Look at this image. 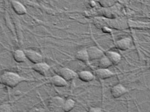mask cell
<instances>
[{
	"label": "cell",
	"mask_w": 150,
	"mask_h": 112,
	"mask_svg": "<svg viewBox=\"0 0 150 112\" xmlns=\"http://www.w3.org/2000/svg\"><path fill=\"white\" fill-rule=\"evenodd\" d=\"M30 80H31L27 79L26 77L21 76L18 73L10 70L4 71L0 76V82L3 85L11 88V89L18 87L20 83L24 82V81H28Z\"/></svg>",
	"instance_id": "1"
},
{
	"label": "cell",
	"mask_w": 150,
	"mask_h": 112,
	"mask_svg": "<svg viewBox=\"0 0 150 112\" xmlns=\"http://www.w3.org/2000/svg\"><path fill=\"white\" fill-rule=\"evenodd\" d=\"M103 22L115 30H126L129 28L128 20L125 18H114L113 19H103Z\"/></svg>",
	"instance_id": "2"
},
{
	"label": "cell",
	"mask_w": 150,
	"mask_h": 112,
	"mask_svg": "<svg viewBox=\"0 0 150 112\" xmlns=\"http://www.w3.org/2000/svg\"><path fill=\"white\" fill-rule=\"evenodd\" d=\"M130 89H127L121 83H117L112 86L110 89V94L114 99H119L123 96L124 95L129 92Z\"/></svg>",
	"instance_id": "3"
},
{
	"label": "cell",
	"mask_w": 150,
	"mask_h": 112,
	"mask_svg": "<svg viewBox=\"0 0 150 112\" xmlns=\"http://www.w3.org/2000/svg\"><path fill=\"white\" fill-rule=\"evenodd\" d=\"M24 51L25 53L27 60L33 64L44 62V58L42 54L37 51L31 49H24Z\"/></svg>",
	"instance_id": "4"
},
{
	"label": "cell",
	"mask_w": 150,
	"mask_h": 112,
	"mask_svg": "<svg viewBox=\"0 0 150 112\" xmlns=\"http://www.w3.org/2000/svg\"><path fill=\"white\" fill-rule=\"evenodd\" d=\"M94 74L96 77L102 80L112 78L117 76L119 73H115L110 70L108 68H98L94 70Z\"/></svg>",
	"instance_id": "5"
},
{
	"label": "cell",
	"mask_w": 150,
	"mask_h": 112,
	"mask_svg": "<svg viewBox=\"0 0 150 112\" xmlns=\"http://www.w3.org/2000/svg\"><path fill=\"white\" fill-rule=\"evenodd\" d=\"M58 74H59L60 76H62L65 80H66L67 82L73 81L78 77L77 72L67 67L60 68L59 70V73H58Z\"/></svg>",
	"instance_id": "6"
},
{
	"label": "cell",
	"mask_w": 150,
	"mask_h": 112,
	"mask_svg": "<svg viewBox=\"0 0 150 112\" xmlns=\"http://www.w3.org/2000/svg\"><path fill=\"white\" fill-rule=\"evenodd\" d=\"M133 40L131 37L127 36L118 39L115 42L114 44L117 48L121 51H127L132 47Z\"/></svg>",
	"instance_id": "7"
},
{
	"label": "cell",
	"mask_w": 150,
	"mask_h": 112,
	"mask_svg": "<svg viewBox=\"0 0 150 112\" xmlns=\"http://www.w3.org/2000/svg\"><path fill=\"white\" fill-rule=\"evenodd\" d=\"M87 50L90 62L94 60H98L101 57L105 55V52L103 51L100 47L96 46H91L89 47H87Z\"/></svg>",
	"instance_id": "8"
},
{
	"label": "cell",
	"mask_w": 150,
	"mask_h": 112,
	"mask_svg": "<svg viewBox=\"0 0 150 112\" xmlns=\"http://www.w3.org/2000/svg\"><path fill=\"white\" fill-rule=\"evenodd\" d=\"M11 5L12 10L17 15H25L28 13L26 6L18 0H11Z\"/></svg>",
	"instance_id": "9"
},
{
	"label": "cell",
	"mask_w": 150,
	"mask_h": 112,
	"mask_svg": "<svg viewBox=\"0 0 150 112\" xmlns=\"http://www.w3.org/2000/svg\"><path fill=\"white\" fill-rule=\"evenodd\" d=\"M32 68L34 71H35L36 73L39 74L40 75L44 76L50 71L51 66L46 62H42L35 64H33Z\"/></svg>",
	"instance_id": "10"
},
{
	"label": "cell",
	"mask_w": 150,
	"mask_h": 112,
	"mask_svg": "<svg viewBox=\"0 0 150 112\" xmlns=\"http://www.w3.org/2000/svg\"><path fill=\"white\" fill-rule=\"evenodd\" d=\"M77 73L78 78L85 83L91 82L96 78L95 74L93 72L88 70H81L78 71Z\"/></svg>",
	"instance_id": "11"
},
{
	"label": "cell",
	"mask_w": 150,
	"mask_h": 112,
	"mask_svg": "<svg viewBox=\"0 0 150 112\" xmlns=\"http://www.w3.org/2000/svg\"><path fill=\"white\" fill-rule=\"evenodd\" d=\"M105 55H106L110 62L113 64V66H117L121 62L122 56L119 52L116 51L108 50L105 52Z\"/></svg>",
	"instance_id": "12"
},
{
	"label": "cell",
	"mask_w": 150,
	"mask_h": 112,
	"mask_svg": "<svg viewBox=\"0 0 150 112\" xmlns=\"http://www.w3.org/2000/svg\"><path fill=\"white\" fill-rule=\"evenodd\" d=\"M50 82L56 87H66L68 86V82L59 74H54L50 78Z\"/></svg>",
	"instance_id": "13"
},
{
	"label": "cell",
	"mask_w": 150,
	"mask_h": 112,
	"mask_svg": "<svg viewBox=\"0 0 150 112\" xmlns=\"http://www.w3.org/2000/svg\"><path fill=\"white\" fill-rule=\"evenodd\" d=\"M74 57L78 61H80V62L87 64V65L89 64L90 60L89 58H88L87 47H83V48L78 50L76 53H75Z\"/></svg>",
	"instance_id": "14"
},
{
	"label": "cell",
	"mask_w": 150,
	"mask_h": 112,
	"mask_svg": "<svg viewBox=\"0 0 150 112\" xmlns=\"http://www.w3.org/2000/svg\"><path fill=\"white\" fill-rule=\"evenodd\" d=\"M12 58L13 60L16 63H22L26 62L27 60L25 53L24 50L20 49H16L13 51L12 52Z\"/></svg>",
	"instance_id": "15"
},
{
	"label": "cell",
	"mask_w": 150,
	"mask_h": 112,
	"mask_svg": "<svg viewBox=\"0 0 150 112\" xmlns=\"http://www.w3.org/2000/svg\"><path fill=\"white\" fill-rule=\"evenodd\" d=\"M75 106H76V101L72 98H67L64 99L62 104V111L64 112H70L72 111Z\"/></svg>",
	"instance_id": "16"
},
{
	"label": "cell",
	"mask_w": 150,
	"mask_h": 112,
	"mask_svg": "<svg viewBox=\"0 0 150 112\" xmlns=\"http://www.w3.org/2000/svg\"><path fill=\"white\" fill-rule=\"evenodd\" d=\"M112 66H113V64H112L110 60H109L108 58L105 55H104L98 60V68H109Z\"/></svg>",
	"instance_id": "17"
},
{
	"label": "cell",
	"mask_w": 150,
	"mask_h": 112,
	"mask_svg": "<svg viewBox=\"0 0 150 112\" xmlns=\"http://www.w3.org/2000/svg\"><path fill=\"white\" fill-rule=\"evenodd\" d=\"M117 0H99V4L103 8H110L117 3Z\"/></svg>",
	"instance_id": "18"
},
{
	"label": "cell",
	"mask_w": 150,
	"mask_h": 112,
	"mask_svg": "<svg viewBox=\"0 0 150 112\" xmlns=\"http://www.w3.org/2000/svg\"><path fill=\"white\" fill-rule=\"evenodd\" d=\"M0 112H12V108L10 104L4 103L0 105Z\"/></svg>",
	"instance_id": "19"
},
{
	"label": "cell",
	"mask_w": 150,
	"mask_h": 112,
	"mask_svg": "<svg viewBox=\"0 0 150 112\" xmlns=\"http://www.w3.org/2000/svg\"><path fill=\"white\" fill-rule=\"evenodd\" d=\"M88 112H103V109L100 107L90 106L88 108Z\"/></svg>",
	"instance_id": "20"
},
{
	"label": "cell",
	"mask_w": 150,
	"mask_h": 112,
	"mask_svg": "<svg viewBox=\"0 0 150 112\" xmlns=\"http://www.w3.org/2000/svg\"><path fill=\"white\" fill-rule=\"evenodd\" d=\"M30 112H46V110L41 107L40 108L35 107V108H33V109H32Z\"/></svg>",
	"instance_id": "21"
},
{
	"label": "cell",
	"mask_w": 150,
	"mask_h": 112,
	"mask_svg": "<svg viewBox=\"0 0 150 112\" xmlns=\"http://www.w3.org/2000/svg\"><path fill=\"white\" fill-rule=\"evenodd\" d=\"M146 67L150 70V56H149L146 60Z\"/></svg>",
	"instance_id": "22"
}]
</instances>
